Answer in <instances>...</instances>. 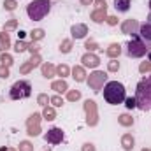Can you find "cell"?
<instances>
[{
    "instance_id": "cell-1",
    "label": "cell",
    "mask_w": 151,
    "mask_h": 151,
    "mask_svg": "<svg viewBox=\"0 0 151 151\" xmlns=\"http://www.w3.org/2000/svg\"><path fill=\"white\" fill-rule=\"evenodd\" d=\"M135 102L142 111H151V76L139 81L135 88Z\"/></svg>"
},
{
    "instance_id": "cell-2",
    "label": "cell",
    "mask_w": 151,
    "mask_h": 151,
    "mask_svg": "<svg viewBox=\"0 0 151 151\" xmlns=\"http://www.w3.org/2000/svg\"><path fill=\"white\" fill-rule=\"evenodd\" d=\"M104 99L107 104L111 106H118V104H123L127 95H125V86L118 81H109L106 83L104 86Z\"/></svg>"
},
{
    "instance_id": "cell-3",
    "label": "cell",
    "mask_w": 151,
    "mask_h": 151,
    "mask_svg": "<svg viewBox=\"0 0 151 151\" xmlns=\"http://www.w3.org/2000/svg\"><path fill=\"white\" fill-rule=\"evenodd\" d=\"M51 11V2L49 0H34L27 5V14L32 21L44 19Z\"/></svg>"
},
{
    "instance_id": "cell-4",
    "label": "cell",
    "mask_w": 151,
    "mask_h": 151,
    "mask_svg": "<svg viewBox=\"0 0 151 151\" xmlns=\"http://www.w3.org/2000/svg\"><path fill=\"white\" fill-rule=\"evenodd\" d=\"M30 95H32V84L23 79L16 81L9 90V97L12 100H23V99H28Z\"/></svg>"
},
{
    "instance_id": "cell-5",
    "label": "cell",
    "mask_w": 151,
    "mask_h": 151,
    "mask_svg": "<svg viewBox=\"0 0 151 151\" xmlns=\"http://www.w3.org/2000/svg\"><path fill=\"white\" fill-rule=\"evenodd\" d=\"M148 53V44L139 37H134L127 44V55L130 58H142Z\"/></svg>"
},
{
    "instance_id": "cell-6",
    "label": "cell",
    "mask_w": 151,
    "mask_h": 151,
    "mask_svg": "<svg viewBox=\"0 0 151 151\" xmlns=\"http://www.w3.org/2000/svg\"><path fill=\"white\" fill-rule=\"evenodd\" d=\"M86 83H88L90 90H93L95 93H99V91L104 88V84L107 83V74L102 72V70H95V72L90 74V77L86 79Z\"/></svg>"
},
{
    "instance_id": "cell-7",
    "label": "cell",
    "mask_w": 151,
    "mask_h": 151,
    "mask_svg": "<svg viewBox=\"0 0 151 151\" xmlns=\"http://www.w3.org/2000/svg\"><path fill=\"white\" fill-rule=\"evenodd\" d=\"M84 111H86V123L90 127H95L99 121V113H97V104L93 100H86L84 102Z\"/></svg>"
},
{
    "instance_id": "cell-8",
    "label": "cell",
    "mask_w": 151,
    "mask_h": 151,
    "mask_svg": "<svg viewBox=\"0 0 151 151\" xmlns=\"http://www.w3.org/2000/svg\"><path fill=\"white\" fill-rule=\"evenodd\" d=\"M27 134L30 137H35L40 134V114L39 113H34L27 119Z\"/></svg>"
},
{
    "instance_id": "cell-9",
    "label": "cell",
    "mask_w": 151,
    "mask_h": 151,
    "mask_svg": "<svg viewBox=\"0 0 151 151\" xmlns=\"http://www.w3.org/2000/svg\"><path fill=\"white\" fill-rule=\"evenodd\" d=\"M121 34L125 35H132V37H137L139 35V23L137 19H125L123 25H121Z\"/></svg>"
},
{
    "instance_id": "cell-10",
    "label": "cell",
    "mask_w": 151,
    "mask_h": 151,
    "mask_svg": "<svg viewBox=\"0 0 151 151\" xmlns=\"http://www.w3.org/2000/svg\"><path fill=\"white\" fill-rule=\"evenodd\" d=\"M63 141V130L62 128H58V127H53V128H49L47 130V134H46V142H49V144H60Z\"/></svg>"
},
{
    "instance_id": "cell-11",
    "label": "cell",
    "mask_w": 151,
    "mask_h": 151,
    "mask_svg": "<svg viewBox=\"0 0 151 151\" xmlns=\"http://www.w3.org/2000/svg\"><path fill=\"white\" fill-rule=\"evenodd\" d=\"M81 62H83V67H90V69H97V67L100 65V58H99L97 55H93V53L83 55Z\"/></svg>"
},
{
    "instance_id": "cell-12",
    "label": "cell",
    "mask_w": 151,
    "mask_h": 151,
    "mask_svg": "<svg viewBox=\"0 0 151 151\" xmlns=\"http://www.w3.org/2000/svg\"><path fill=\"white\" fill-rule=\"evenodd\" d=\"M37 65H40V55L35 53V55H32V58H30L25 65L19 67V72H21V74H28V72H30L32 69H35Z\"/></svg>"
},
{
    "instance_id": "cell-13",
    "label": "cell",
    "mask_w": 151,
    "mask_h": 151,
    "mask_svg": "<svg viewBox=\"0 0 151 151\" xmlns=\"http://www.w3.org/2000/svg\"><path fill=\"white\" fill-rule=\"evenodd\" d=\"M139 37L142 39L146 44H151V23H142L139 25Z\"/></svg>"
},
{
    "instance_id": "cell-14",
    "label": "cell",
    "mask_w": 151,
    "mask_h": 151,
    "mask_svg": "<svg viewBox=\"0 0 151 151\" xmlns=\"http://www.w3.org/2000/svg\"><path fill=\"white\" fill-rule=\"evenodd\" d=\"M70 34H72V39H84L88 34V27L83 23H77L70 28Z\"/></svg>"
},
{
    "instance_id": "cell-15",
    "label": "cell",
    "mask_w": 151,
    "mask_h": 151,
    "mask_svg": "<svg viewBox=\"0 0 151 151\" xmlns=\"http://www.w3.org/2000/svg\"><path fill=\"white\" fill-rule=\"evenodd\" d=\"M91 19H93L95 23H104V21L107 19V11H106V9H95V11L91 12Z\"/></svg>"
},
{
    "instance_id": "cell-16",
    "label": "cell",
    "mask_w": 151,
    "mask_h": 151,
    "mask_svg": "<svg viewBox=\"0 0 151 151\" xmlns=\"http://www.w3.org/2000/svg\"><path fill=\"white\" fill-rule=\"evenodd\" d=\"M40 70H42V76L46 79H51L53 76H56V67L51 65V63H42L40 65Z\"/></svg>"
},
{
    "instance_id": "cell-17",
    "label": "cell",
    "mask_w": 151,
    "mask_h": 151,
    "mask_svg": "<svg viewBox=\"0 0 151 151\" xmlns=\"http://www.w3.org/2000/svg\"><path fill=\"white\" fill-rule=\"evenodd\" d=\"M72 77H74L77 83H83V81H86V74H84V67L83 65H77L72 69Z\"/></svg>"
},
{
    "instance_id": "cell-18",
    "label": "cell",
    "mask_w": 151,
    "mask_h": 151,
    "mask_svg": "<svg viewBox=\"0 0 151 151\" xmlns=\"http://www.w3.org/2000/svg\"><path fill=\"white\" fill-rule=\"evenodd\" d=\"M121 146H123L125 151L134 150V137H132V134H125V135L121 137Z\"/></svg>"
},
{
    "instance_id": "cell-19",
    "label": "cell",
    "mask_w": 151,
    "mask_h": 151,
    "mask_svg": "<svg viewBox=\"0 0 151 151\" xmlns=\"http://www.w3.org/2000/svg\"><path fill=\"white\" fill-rule=\"evenodd\" d=\"M9 47H11L9 34H7V32H2V34H0V51H2V53H7Z\"/></svg>"
},
{
    "instance_id": "cell-20",
    "label": "cell",
    "mask_w": 151,
    "mask_h": 151,
    "mask_svg": "<svg viewBox=\"0 0 151 151\" xmlns=\"http://www.w3.org/2000/svg\"><path fill=\"white\" fill-rule=\"evenodd\" d=\"M51 90H55L56 93H65L69 90V86H67V83L63 79H60V81H53L51 83Z\"/></svg>"
},
{
    "instance_id": "cell-21",
    "label": "cell",
    "mask_w": 151,
    "mask_h": 151,
    "mask_svg": "<svg viewBox=\"0 0 151 151\" xmlns=\"http://www.w3.org/2000/svg\"><path fill=\"white\" fill-rule=\"evenodd\" d=\"M130 0H114V9L118 12H127L130 9Z\"/></svg>"
},
{
    "instance_id": "cell-22",
    "label": "cell",
    "mask_w": 151,
    "mask_h": 151,
    "mask_svg": "<svg viewBox=\"0 0 151 151\" xmlns=\"http://www.w3.org/2000/svg\"><path fill=\"white\" fill-rule=\"evenodd\" d=\"M106 53H107L109 58H118L119 53H121V47H119V44H111V46L106 49Z\"/></svg>"
},
{
    "instance_id": "cell-23",
    "label": "cell",
    "mask_w": 151,
    "mask_h": 151,
    "mask_svg": "<svg viewBox=\"0 0 151 151\" xmlns=\"http://www.w3.org/2000/svg\"><path fill=\"white\" fill-rule=\"evenodd\" d=\"M118 123L123 125V127H132V125H134V118H132L130 114H121V116L118 118Z\"/></svg>"
},
{
    "instance_id": "cell-24",
    "label": "cell",
    "mask_w": 151,
    "mask_h": 151,
    "mask_svg": "<svg viewBox=\"0 0 151 151\" xmlns=\"http://www.w3.org/2000/svg\"><path fill=\"white\" fill-rule=\"evenodd\" d=\"M42 116L47 119V121H53L55 118H56V113H55V107H49V106H46L44 107V111H42Z\"/></svg>"
},
{
    "instance_id": "cell-25",
    "label": "cell",
    "mask_w": 151,
    "mask_h": 151,
    "mask_svg": "<svg viewBox=\"0 0 151 151\" xmlns=\"http://www.w3.org/2000/svg\"><path fill=\"white\" fill-rule=\"evenodd\" d=\"M28 49V44L23 40V39H18V42L14 44V51L16 53H23V51H27Z\"/></svg>"
},
{
    "instance_id": "cell-26",
    "label": "cell",
    "mask_w": 151,
    "mask_h": 151,
    "mask_svg": "<svg viewBox=\"0 0 151 151\" xmlns=\"http://www.w3.org/2000/svg\"><path fill=\"white\" fill-rule=\"evenodd\" d=\"M69 74H70V69H69L67 65H58V67H56V76H60L62 79L67 77Z\"/></svg>"
},
{
    "instance_id": "cell-27",
    "label": "cell",
    "mask_w": 151,
    "mask_h": 151,
    "mask_svg": "<svg viewBox=\"0 0 151 151\" xmlns=\"http://www.w3.org/2000/svg\"><path fill=\"white\" fill-rule=\"evenodd\" d=\"M70 49H72V40H70V39L62 40V44H60V51H62V53H70Z\"/></svg>"
},
{
    "instance_id": "cell-28",
    "label": "cell",
    "mask_w": 151,
    "mask_h": 151,
    "mask_svg": "<svg viewBox=\"0 0 151 151\" xmlns=\"http://www.w3.org/2000/svg\"><path fill=\"white\" fill-rule=\"evenodd\" d=\"M79 99H81V91H79V90H70V91H67V100L76 102V100H79Z\"/></svg>"
},
{
    "instance_id": "cell-29",
    "label": "cell",
    "mask_w": 151,
    "mask_h": 151,
    "mask_svg": "<svg viewBox=\"0 0 151 151\" xmlns=\"http://www.w3.org/2000/svg\"><path fill=\"white\" fill-rule=\"evenodd\" d=\"M0 62H2V65H5V67H11V65L14 63V62H12V56H11V55H7V53H2Z\"/></svg>"
},
{
    "instance_id": "cell-30",
    "label": "cell",
    "mask_w": 151,
    "mask_h": 151,
    "mask_svg": "<svg viewBox=\"0 0 151 151\" xmlns=\"http://www.w3.org/2000/svg\"><path fill=\"white\" fill-rule=\"evenodd\" d=\"M30 37H32L34 42H35V40H40V39L44 37V30H42V28H35L34 32H30Z\"/></svg>"
},
{
    "instance_id": "cell-31",
    "label": "cell",
    "mask_w": 151,
    "mask_h": 151,
    "mask_svg": "<svg viewBox=\"0 0 151 151\" xmlns=\"http://www.w3.org/2000/svg\"><path fill=\"white\" fill-rule=\"evenodd\" d=\"M118 69H119V62L116 58H111V62L107 63V70L109 72H118Z\"/></svg>"
},
{
    "instance_id": "cell-32",
    "label": "cell",
    "mask_w": 151,
    "mask_h": 151,
    "mask_svg": "<svg viewBox=\"0 0 151 151\" xmlns=\"http://www.w3.org/2000/svg\"><path fill=\"white\" fill-rule=\"evenodd\" d=\"M49 102L53 104V107H62V106H63V99H62L60 95H55V97H51V99H49Z\"/></svg>"
},
{
    "instance_id": "cell-33",
    "label": "cell",
    "mask_w": 151,
    "mask_h": 151,
    "mask_svg": "<svg viewBox=\"0 0 151 151\" xmlns=\"http://www.w3.org/2000/svg\"><path fill=\"white\" fill-rule=\"evenodd\" d=\"M16 5H18L16 0H4V9H5V11H14Z\"/></svg>"
},
{
    "instance_id": "cell-34",
    "label": "cell",
    "mask_w": 151,
    "mask_h": 151,
    "mask_svg": "<svg viewBox=\"0 0 151 151\" xmlns=\"http://www.w3.org/2000/svg\"><path fill=\"white\" fill-rule=\"evenodd\" d=\"M139 72H141V74L151 72V62H142V63L139 65Z\"/></svg>"
},
{
    "instance_id": "cell-35",
    "label": "cell",
    "mask_w": 151,
    "mask_h": 151,
    "mask_svg": "<svg viewBox=\"0 0 151 151\" xmlns=\"http://www.w3.org/2000/svg\"><path fill=\"white\" fill-rule=\"evenodd\" d=\"M18 151H34V146H32V142L23 141V142H19V150Z\"/></svg>"
},
{
    "instance_id": "cell-36",
    "label": "cell",
    "mask_w": 151,
    "mask_h": 151,
    "mask_svg": "<svg viewBox=\"0 0 151 151\" xmlns=\"http://www.w3.org/2000/svg\"><path fill=\"white\" fill-rule=\"evenodd\" d=\"M18 27V21L16 19H9L5 25H4V32H7V30H14Z\"/></svg>"
},
{
    "instance_id": "cell-37",
    "label": "cell",
    "mask_w": 151,
    "mask_h": 151,
    "mask_svg": "<svg viewBox=\"0 0 151 151\" xmlns=\"http://www.w3.org/2000/svg\"><path fill=\"white\" fill-rule=\"evenodd\" d=\"M125 106H127V109H134V107H137L135 97H128V99H125Z\"/></svg>"
},
{
    "instance_id": "cell-38",
    "label": "cell",
    "mask_w": 151,
    "mask_h": 151,
    "mask_svg": "<svg viewBox=\"0 0 151 151\" xmlns=\"http://www.w3.org/2000/svg\"><path fill=\"white\" fill-rule=\"evenodd\" d=\"M37 102H39V106H44V107H46L47 102H49V97H47L46 93H40V95L37 97Z\"/></svg>"
},
{
    "instance_id": "cell-39",
    "label": "cell",
    "mask_w": 151,
    "mask_h": 151,
    "mask_svg": "<svg viewBox=\"0 0 151 151\" xmlns=\"http://www.w3.org/2000/svg\"><path fill=\"white\" fill-rule=\"evenodd\" d=\"M84 47H86L88 51H95V49H99V44H97L95 40H88V42L84 44Z\"/></svg>"
},
{
    "instance_id": "cell-40",
    "label": "cell",
    "mask_w": 151,
    "mask_h": 151,
    "mask_svg": "<svg viewBox=\"0 0 151 151\" xmlns=\"http://www.w3.org/2000/svg\"><path fill=\"white\" fill-rule=\"evenodd\" d=\"M0 77H2V79H7V77H9V67L0 65Z\"/></svg>"
},
{
    "instance_id": "cell-41",
    "label": "cell",
    "mask_w": 151,
    "mask_h": 151,
    "mask_svg": "<svg viewBox=\"0 0 151 151\" xmlns=\"http://www.w3.org/2000/svg\"><path fill=\"white\" fill-rule=\"evenodd\" d=\"M93 4H95L97 9H106V11H107V4H106V0H95Z\"/></svg>"
},
{
    "instance_id": "cell-42",
    "label": "cell",
    "mask_w": 151,
    "mask_h": 151,
    "mask_svg": "<svg viewBox=\"0 0 151 151\" xmlns=\"http://www.w3.org/2000/svg\"><path fill=\"white\" fill-rule=\"evenodd\" d=\"M28 51H30L32 55H35V53H39V46L35 44V42H32V44H28Z\"/></svg>"
},
{
    "instance_id": "cell-43",
    "label": "cell",
    "mask_w": 151,
    "mask_h": 151,
    "mask_svg": "<svg viewBox=\"0 0 151 151\" xmlns=\"http://www.w3.org/2000/svg\"><path fill=\"white\" fill-rule=\"evenodd\" d=\"M111 27H114V25H118V18L116 16H107V19H106Z\"/></svg>"
},
{
    "instance_id": "cell-44",
    "label": "cell",
    "mask_w": 151,
    "mask_h": 151,
    "mask_svg": "<svg viewBox=\"0 0 151 151\" xmlns=\"http://www.w3.org/2000/svg\"><path fill=\"white\" fill-rule=\"evenodd\" d=\"M83 151H95V146H93L91 142H86V144L83 146Z\"/></svg>"
},
{
    "instance_id": "cell-45",
    "label": "cell",
    "mask_w": 151,
    "mask_h": 151,
    "mask_svg": "<svg viewBox=\"0 0 151 151\" xmlns=\"http://www.w3.org/2000/svg\"><path fill=\"white\" fill-rule=\"evenodd\" d=\"M81 2V5H90V4H93L95 0H79Z\"/></svg>"
},
{
    "instance_id": "cell-46",
    "label": "cell",
    "mask_w": 151,
    "mask_h": 151,
    "mask_svg": "<svg viewBox=\"0 0 151 151\" xmlns=\"http://www.w3.org/2000/svg\"><path fill=\"white\" fill-rule=\"evenodd\" d=\"M146 55H148V60L151 62V44L148 46V53H146Z\"/></svg>"
},
{
    "instance_id": "cell-47",
    "label": "cell",
    "mask_w": 151,
    "mask_h": 151,
    "mask_svg": "<svg viewBox=\"0 0 151 151\" xmlns=\"http://www.w3.org/2000/svg\"><path fill=\"white\" fill-rule=\"evenodd\" d=\"M0 151H16V150H5V148H2Z\"/></svg>"
},
{
    "instance_id": "cell-48",
    "label": "cell",
    "mask_w": 151,
    "mask_h": 151,
    "mask_svg": "<svg viewBox=\"0 0 151 151\" xmlns=\"http://www.w3.org/2000/svg\"><path fill=\"white\" fill-rule=\"evenodd\" d=\"M148 23H151V12H150V16H148Z\"/></svg>"
},
{
    "instance_id": "cell-49",
    "label": "cell",
    "mask_w": 151,
    "mask_h": 151,
    "mask_svg": "<svg viewBox=\"0 0 151 151\" xmlns=\"http://www.w3.org/2000/svg\"><path fill=\"white\" fill-rule=\"evenodd\" d=\"M142 151H151V150H148V148H144V150H142Z\"/></svg>"
},
{
    "instance_id": "cell-50",
    "label": "cell",
    "mask_w": 151,
    "mask_h": 151,
    "mask_svg": "<svg viewBox=\"0 0 151 151\" xmlns=\"http://www.w3.org/2000/svg\"><path fill=\"white\" fill-rule=\"evenodd\" d=\"M150 9H151V0H150Z\"/></svg>"
}]
</instances>
